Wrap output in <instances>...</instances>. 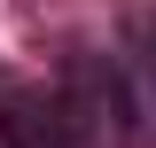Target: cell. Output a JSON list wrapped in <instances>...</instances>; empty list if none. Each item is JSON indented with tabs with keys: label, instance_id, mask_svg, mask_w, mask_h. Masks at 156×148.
I'll return each instance as SVG.
<instances>
[{
	"label": "cell",
	"instance_id": "6da1fadb",
	"mask_svg": "<svg viewBox=\"0 0 156 148\" xmlns=\"http://www.w3.org/2000/svg\"><path fill=\"white\" fill-rule=\"evenodd\" d=\"M156 140V16L101 47H70L55 78L0 62V148H148Z\"/></svg>",
	"mask_w": 156,
	"mask_h": 148
}]
</instances>
